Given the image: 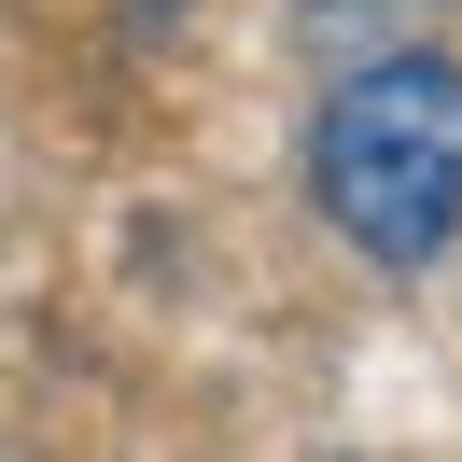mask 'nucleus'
Masks as SVG:
<instances>
[{
	"instance_id": "obj_1",
	"label": "nucleus",
	"mask_w": 462,
	"mask_h": 462,
	"mask_svg": "<svg viewBox=\"0 0 462 462\" xmlns=\"http://www.w3.org/2000/svg\"><path fill=\"white\" fill-rule=\"evenodd\" d=\"M309 197L365 266H434L462 238V57H365L309 113Z\"/></svg>"
}]
</instances>
